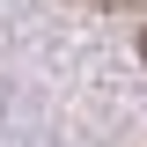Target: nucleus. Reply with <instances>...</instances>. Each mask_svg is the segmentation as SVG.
I'll list each match as a JSON object with an SVG mask.
<instances>
[{"label":"nucleus","mask_w":147,"mask_h":147,"mask_svg":"<svg viewBox=\"0 0 147 147\" xmlns=\"http://www.w3.org/2000/svg\"><path fill=\"white\" fill-rule=\"evenodd\" d=\"M140 59H147V37H140Z\"/></svg>","instance_id":"nucleus-2"},{"label":"nucleus","mask_w":147,"mask_h":147,"mask_svg":"<svg viewBox=\"0 0 147 147\" xmlns=\"http://www.w3.org/2000/svg\"><path fill=\"white\" fill-rule=\"evenodd\" d=\"M103 7H132V0H103Z\"/></svg>","instance_id":"nucleus-1"}]
</instances>
